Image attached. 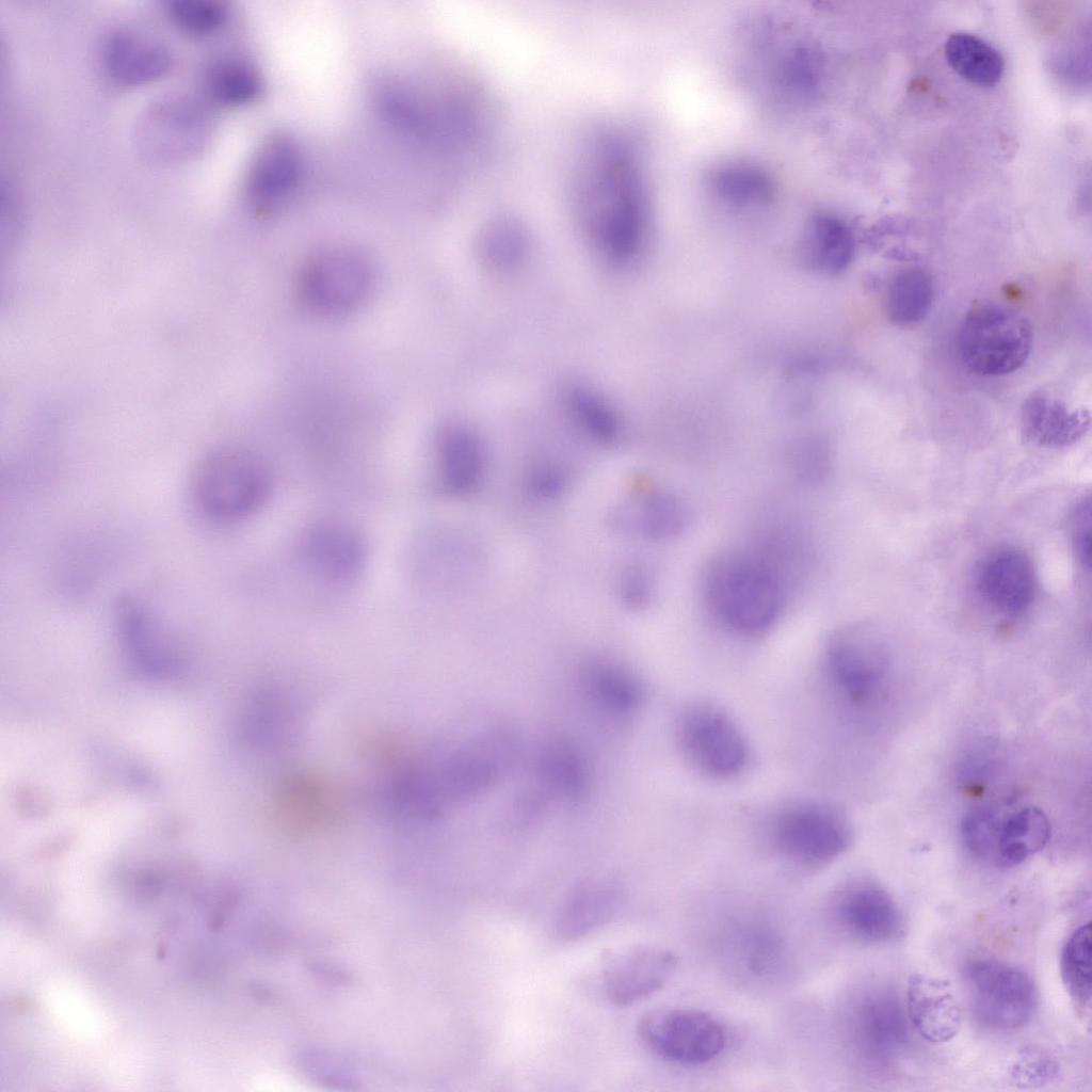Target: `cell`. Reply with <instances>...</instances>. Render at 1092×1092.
Returning <instances> with one entry per match:
<instances>
[{
	"instance_id": "obj_29",
	"label": "cell",
	"mask_w": 1092,
	"mask_h": 1092,
	"mask_svg": "<svg viewBox=\"0 0 1092 1092\" xmlns=\"http://www.w3.org/2000/svg\"><path fill=\"white\" fill-rule=\"evenodd\" d=\"M945 58L962 78L978 85L997 83L1005 70L1001 53L989 42L967 32H956L944 45Z\"/></svg>"
},
{
	"instance_id": "obj_2",
	"label": "cell",
	"mask_w": 1092,
	"mask_h": 1092,
	"mask_svg": "<svg viewBox=\"0 0 1092 1092\" xmlns=\"http://www.w3.org/2000/svg\"><path fill=\"white\" fill-rule=\"evenodd\" d=\"M704 601L726 629L744 637L760 635L777 621L785 604V583L767 556L729 551L704 572Z\"/></svg>"
},
{
	"instance_id": "obj_17",
	"label": "cell",
	"mask_w": 1092,
	"mask_h": 1092,
	"mask_svg": "<svg viewBox=\"0 0 1092 1092\" xmlns=\"http://www.w3.org/2000/svg\"><path fill=\"white\" fill-rule=\"evenodd\" d=\"M301 556L307 568L332 584L355 580L366 562L362 535L349 524L327 519L312 524L303 533Z\"/></svg>"
},
{
	"instance_id": "obj_37",
	"label": "cell",
	"mask_w": 1092,
	"mask_h": 1092,
	"mask_svg": "<svg viewBox=\"0 0 1092 1092\" xmlns=\"http://www.w3.org/2000/svg\"><path fill=\"white\" fill-rule=\"evenodd\" d=\"M571 405L579 422L595 437L610 440L615 437L619 424L610 408L596 396L585 390L571 395Z\"/></svg>"
},
{
	"instance_id": "obj_38",
	"label": "cell",
	"mask_w": 1092,
	"mask_h": 1092,
	"mask_svg": "<svg viewBox=\"0 0 1092 1092\" xmlns=\"http://www.w3.org/2000/svg\"><path fill=\"white\" fill-rule=\"evenodd\" d=\"M1010 1076L1023 1088L1047 1085L1058 1075L1056 1060L1039 1048H1026L1010 1065Z\"/></svg>"
},
{
	"instance_id": "obj_7",
	"label": "cell",
	"mask_w": 1092,
	"mask_h": 1092,
	"mask_svg": "<svg viewBox=\"0 0 1092 1092\" xmlns=\"http://www.w3.org/2000/svg\"><path fill=\"white\" fill-rule=\"evenodd\" d=\"M643 1044L659 1058L681 1065H701L724 1050L727 1035L710 1014L687 1008H660L638 1024Z\"/></svg>"
},
{
	"instance_id": "obj_31",
	"label": "cell",
	"mask_w": 1092,
	"mask_h": 1092,
	"mask_svg": "<svg viewBox=\"0 0 1092 1092\" xmlns=\"http://www.w3.org/2000/svg\"><path fill=\"white\" fill-rule=\"evenodd\" d=\"M689 521V511L679 497L667 491H651L640 500L636 524L649 539L669 540L679 535Z\"/></svg>"
},
{
	"instance_id": "obj_11",
	"label": "cell",
	"mask_w": 1092,
	"mask_h": 1092,
	"mask_svg": "<svg viewBox=\"0 0 1092 1092\" xmlns=\"http://www.w3.org/2000/svg\"><path fill=\"white\" fill-rule=\"evenodd\" d=\"M826 913L846 937L864 945H882L903 935L904 919L895 900L879 885L852 880L829 898Z\"/></svg>"
},
{
	"instance_id": "obj_3",
	"label": "cell",
	"mask_w": 1092,
	"mask_h": 1092,
	"mask_svg": "<svg viewBox=\"0 0 1092 1092\" xmlns=\"http://www.w3.org/2000/svg\"><path fill=\"white\" fill-rule=\"evenodd\" d=\"M823 675L836 698L857 714L870 713L885 698L893 677L890 652L868 625L835 632L823 653Z\"/></svg>"
},
{
	"instance_id": "obj_1",
	"label": "cell",
	"mask_w": 1092,
	"mask_h": 1092,
	"mask_svg": "<svg viewBox=\"0 0 1092 1092\" xmlns=\"http://www.w3.org/2000/svg\"><path fill=\"white\" fill-rule=\"evenodd\" d=\"M571 196L580 227L607 259L623 263L639 253L648 199L637 154L625 139L600 133L589 141L573 174Z\"/></svg>"
},
{
	"instance_id": "obj_25",
	"label": "cell",
	"mask_w": 1092,
	"mask_h": 1092,
	"mask_svg": "<svg viewBox=\"0 0 1092 1092\" xmlns=\"http://www.w3.org/2000/svg\"><path fill=\"white\" fill-rule=\"evenodd\" d=\"M437 482L449 495L470 493L483 472L484 455L478 438L467 429L450 427L437 443Z\"/></svg>"
},
{
	"instance_id": "obj_33",
	"label": "cell",
	"mask_w": 1092,
	"mask_h": 1092,
	"mask_svg": "<svg viewBox=\"0 0 1092 1092\" xmlns=\"http://www.w3.org/2000/svg\"><path fill=\"white\" fill-rule=\"evenodd\" d=\"M1091 924L1078 927L1067 938L1060 958L1062 982L1076 1003L1086 1007L1092 990Z\"/></svg>"
},
{
	"instance_id": "obj_5",
	"label": "cell",
	"mask_w": 1092,
	"mask_h": 1092,
	"mask_svg": "<svg viewBox=\"0 0 1092 1092\" xmlns=\"http://www.w3.org/2000/svg\"><path fill=\"white\" fill-rule=\"evenodd\" d=\"M1032 326L1016 310L992 301H979L966 314L958 335L962 363L977 374L1003 375L1028 359Z\"/></svg>"
},
{
	"instance_id": "obj_21",
	"label": "cell",
	"mask_w": 1092,
	"mask_h": 1092,
	"mask_svg": "<svg viewBox=\"0 0 1092 1092\" xmlns=\"http://www.w3.org/2000/svg\"><path fill=\"white\" fill-rule=\"evenodd\" d=\"M102 63L108 74L123 84H142L163 76L171 67L168 49L134 30L109 34L102 45Z\"/></svg>"
},
{
	"instance_id": "obj_18",
	"label": "cell",
	"mask_w": 1092,
	"mask_h": 1092,
	"mask_svg": "<svg viewBox=\"0 0 1092 1092\" xmlns=\"http://www.w3.org/2000/svg\"><path fill=\"white\" fill-rule=\"evenodd\" d=\"M587 760L568 739H548L539 750L533 766V784L523 792L540 808L550 801L576 802L589 787Z\"/></svg>"
},
{
	"instance_id": "obj_9",
	"label": "cell",
	"mask_w": 1092,
	"mask_h": 1092,
	"mask_svg": "<svg viewBox=\"0 0 1092 1092\" xmlns=\"http://www.w3.org/2000/svg\"><path fill=\"white\" fill-rule=\"evenodd\" d=\"M965 978L975 1016L985 1027L1014 1030L1030 1019L1037 990L1023 969L995 960H978L967 966Z\"/></svg>"
},
{
	"instance_id": "obj_20",
	"label": "cell",
	"mask_w": 1092,
	"mask_h": 1092,
	"mask_svg": "<svg viewBox=\"0 0 1092 1092\" xmlns=\"http://www.w3.org/2000/svg\"><path fill=\"white\" fill-rule=\"evenodd\" d=\"M906 1014L919 1035L931 1043L953 1039L961 1027V1011L947 980L911 976L905 995Z\"/></svg>"
},
{
	"instance_id": "obj_4",
	"label": "cell",
	"mask_w": 1092,
	"mask_h": 1092,
	"mask_svg": "<svg viewBox=\"0 0 1092 1092\" xmlns=\"http://www.w3.org/2000/svg\"><path fill=\"white\" fill-rule=\"evenodd\" d=\"M271 477L254 453L227 448L208 455L196 470L193 495L210 519L235 523L255 513L270 493Z\"/></svg>"
},
{
	"instance_id": "obj_39",
	"label": "cell",
	"mask_w": 1092,
	"mask_h": 1092,
	"mask_svg": "<svg viewBox=\"0 0 1092 1092\" xmlns=\"http://www.w3.org/2000/svg\"><path fill=\"white\" fill-rule=\"evenodd\" d=\"M485 245L494 261L511 263L518 257L523 241L519 229L510 222L496 223L485 236Z\"/></svg>"
},
{
	"instance_id": "obj_13",
	"label": "cell",
	"mask_w": 1092,
	"mask_h": 1092,
	"mask_svg": "<svg viewBox=\"0 0 1092 1092\" xmlns=\"http://www.w3.org/2000/svg\"><path fill=\"white\" fill-rule=\"evenodd\" d=\"M761 916H741L725 925L720 949L729 968L743 980L771 983L788 971L790 952L780 929Z\"/></svg>"
},
{
	"instance_id": "obj_14",
	"label": "cell",
	"mask_w": 1092,
	"mask_h": 1092,
	"mask_svg": "<svg viewBox=\"0 0 1092 1092\" xmlns=\"http://www.w3.org/2000/svg\"><path fill=\"white\" fill-rule=\"evenodd\" d=\"M207 132L208 117L199 102L170 96L144 112L135 128V139L145 156L170 162L197 151Z\"/></svg>"
},
{
	"instance_id": "obj_35",
	"label": "cell",
	"mask_w": 1092,
	"mask_h": 1092,
	"mask_svg": "<svg viewBox=\"0 0 1092 1092\" xmlns=\"http://www.w3.org/2000/svg\"><path fill=\"white\" fill-rule=\"evenodd\" d=\"M1002 817L999 809L990 804L977 805L963 816L961 838L976 857L992 862Z\"/></svg>"
},
{
	"instance_id": "obj_19",
	"label": "cell",
	"mask_w": 1092,
	"mask_h": 1092,
	"mask_svg": "<svg viewBox=\"0 0 1092 1092\" xmlns=\"http://www.w3.org/2000/svg\"><path fill=\"white\" fill-rule=\"evenodd\" d=\"M580 692L588 704L612 721H623L644 704L646 689L629 668L610 660H593L579 673Z\"/></svg>"
},
{
	"instance_id": "obj_22",
	"label": "cell",
	"mask_w": 1092,
	"mask_h": 1092,
	"mask_svg": "<svg viewBox=\"0 0 1092 1092\" xmlns=\"http://www.w3.org/2000/svg\"><path fill=\"white\" fill-rule=\"evenodd\" d=\"M622 903V892L609 879L588 878L564 896L556 917V931L563 941L578 940L609 921Z\"/></svg>"
},
{
	"instance_id": "obj_28",
	"label": "cell",
	"mask_w": 1092,
	"mask_h": 1092,
	"mask_svg": "<svg viewBox=\"0 0 1092 1092\" xmlns=\"http://www.w3.org/2000/svg\"><path fill=\"white\" fill-rule=\"evenodd\" d=\"M708 183L714 196L735 208L764 205L771 199L774 189L771 177L762 167L741 161L714 168Z\"/></svg>"
},
{
	"instance_id": "obj_10",
	"label": "cell",
	"mask_w": 1092,
	"mask_h": 1092,
	"mask_svg": "<svg viewBox=\"0 0 1092 1092\" xmlns=\"http://www.w3.org/2000/svg\"><path fill=\"white\" fill-rule=\"evenodd\" d=\"M904 1011L892 992L870 990L846 1008L841 1035L849 1053L862 1064L887 1062L904 1049L909 1029Z\"/></svg>"
},
{
	"instance_id": "obj_15",
	"label": "cell",
	"mask_w": 1092,
	"mask_h": 1092,
	"mask_svg": "<svg viewBox=\"0 0 1092 1092\" xmlns=\"http://www.w3.org/2000/svg\"><path fill=\"white\" fill-rule=\"evenodd\" d=\"M677 966L676 953L659 946L608 949L600 959L601 987L613 1005L630 1006L661 990Z\"/></svg>"
},
{
	"instance_id": "obj_24",
	"label": "cell",
	"mask_w": 1092,
	"mask_h": 1092,
	"mask_svg": "<svg viewBox=\"0 0 1092 1092\" xmlns=\"http://www.w3.org/2000/svg\"><path fill=\"white\" fill-rule=\"evenodd\" d=\"M855 247L852 228L838 215L821 211L807 221L801 244L807 268L830 275L841 273L853 261Z\"/></svg>"
},
{
	"instance_id": "obj_34",
	"label": "cell",
	"mask_w": 1092,
	"mask_h": 1092,
	"mask_svg": "<svg viewBox=\"0 0 1092 1092\" xmlns=\"http://www.w3.org/2000/svg\"><path fill=\"white\" fill-rule=\"evenodd\" d=\"M778 67V82L787 94L806 97L816 91L821 68L818 50L810 46H796L783 58Z\"/></svg>"
},
{
	"instance_id": "obj_40",
	"label": "cell",
	"mask_w": 1092,
	"mask_h": 1092,
	"mask_svg": "<svg viewBox=\"0 0 1092 1092\" xmlns=\"http://www.w3.org/2000/svg\"><path fill=\"white\" fill-rule=\"evenodd\" d=\"M1071 539L1079 563L1087 569L1091 565V504L1082 499L1071 518Z\"/></svg>"
},
{
	"instance_id": "obj_12",
	"label": "cell",
	"mask_w": 1092,
	"mask_h": 1092,
	"mask_svg": "<svg viewBox=\"0 0 1092 1092\" xmlns=\"http://www.w3.org/2000/svg\"><path fill=\"white\" fill-rule=\"evenodd\" d=\"M371 270L359 255L347 251L321 253L308 260L298 278L304 304L324 315L344 312L368 294Z\"/></svg>"
},
{
	"instance_id": "obj_16",
	"label": "cell",
	"mask_w": 1092,
	"mask_h": 1092,
	"mask_svg": "<svg viewBox=\"0 0 1092 1092\" xmlns=\"http://www.w3.org/2000/svg\"><path fill=\"white\" fill-rule=\"evenodd\" d=\"M974 585L977 595L995 613L1016 619L1032 605L1037 577L1028 555L1015 547H999L978 564Z\"/></svg>"
},
{
	"instance_id": "obj_8",
	"label": "cell",
	"mask_w": 1092,
	"mask_h": 1092,
	"mask_svg": "<svg viewBox=\"0 0 1092 1092\" xmlns=\"http://www.w3.org/2000/svg\"><path fill=\"white\" fill-rule=\"evenodd\" d=\"M678 743L687 759L705 775L727 780L741 773L749 760L745 737L720 708L695 704L680 713Z\"/></svg>"
},
{
	"instance_id": "obj_36",
	"label": "cell",
	"mask_w": 1092,
	"mask_h": 1092,
	"mask_svg": "<svg viewBox=\"0 0 1092 1092\" xmlns=\"http://www.w3.org/2000/svg\"><path fill=\"white\" fill-rule=\"evenodd\" d=\"M168 16L182 32L204 36L214 33L226 20V9L212 0H176L168 5Z\"/></svg>"
},
{
	"instance_id": "obj_32",
	"label": "cell",
	"mask_w": 1092,
	"mask_h": 1092,
	"mask_svg": "<svg viewBox=\"0 0 1092 1092\" xmlns=\"http://www.w3.org/2000/svg\"><path fill=\"white\" fill-rule=\"evenodd\" d=\"M206 84L211 97L224 105H241L260 91V80L251 63L238 57H224L212 63Z\"/></svg>"
},
{
	"instance_id": "obj_23",
	"label": "cell",
	"mask_w": 1092,
	"mask_h": 1092,
	"mask_svg": "<svg viewBox=\"0 0 1092 1092\" xmlns=\"http://www.w3.org/2000/svg\"><path fill=\"white\" fill-rule=\"evenodd\" d=\"M1024 437L1043 448L1061 449L1074 445L1089 430L1090 412L1073 408L1045 394L1035 392L1021 407Z\"/></svg>"
},
{
	"instance_id": "obj_27",
	"label": "cell",
	"mask_w": 1092,
	"mask_h": 1092,
	"mask_svg": "<svg viewBox=\"0 0 1092 1092\" xmlns=\"http://www.w3.org/2000/svg\"><path fill=\"white\" fill-rule=\"evenodd\" d=\"M300 166V155L291 141H270L252 167L250 192L254 202L263 208L276 203L293 188Z\"/></svg>"
},
{
	"instance_id": "obj_6",
	"label": "cell",
	"mask_w": 1092,
	"mask_h": 1092,
	"mask_svg": "<svg viewBox=\"0 0 1092 1092\" xmlns=\"http://www.w3.org/2000/svg\"><path fill=\"white\" fill-rule=\"evenodd\" d=\"M771 841L786 862L803 869H819L838 858L850 846L852 830L838 809L818 802H799L773 818Z\"/></svg>"
},
{
	"instance_id": "obj_26",
	"label": "cell",
	"mask_w": 1092,
	"mask_h": 1092,
	"mask_svg": "<svg viewBox=\"0 0 1092 1092\" xmlns=\"http://www.w3.org/2000/svg\"><path fill=\"white\" fill-rule=\"evenodd\" d=\"M1049 837V821L1037 806H1023L1005 814L992 862L1001 868L1017 866L1043 849Z\"/></svg>"
},
{
	"instance_id": "obj_30",
	"label": "cell",
	"mask_w": 1092,
	"mask_h": 1092,
	"mask_svg": "<svg viewBox=\"0 0 1092 1092\" xmlns=\"http://www.w3.org/2000/svg\"><path fill=\"white\" fill-rule=\"evenodd\" d=\"M933 296V282L929 273L921 268H906L888 283L884 311L894 324L914 326L927 317Z\"/></svg>"
},
{
	"instance_id": "obj_41",
	"label": "cell",
	"mask_w": 1092,
	"mask_h": 1092,
	"mask_svg": "<svg viewBox=\"0 0 1092 1092\" xmlns=\"http://www.w3.org/2000/svg\"><path fill=\"white\" fill-rule=\"evenodd\" d=\"M626 582L625 590L630 604L635 606L645 605L651 598L653 591L652 578L647 571L642 567L636 568Z\"/></svg>"
}]
</instances>
